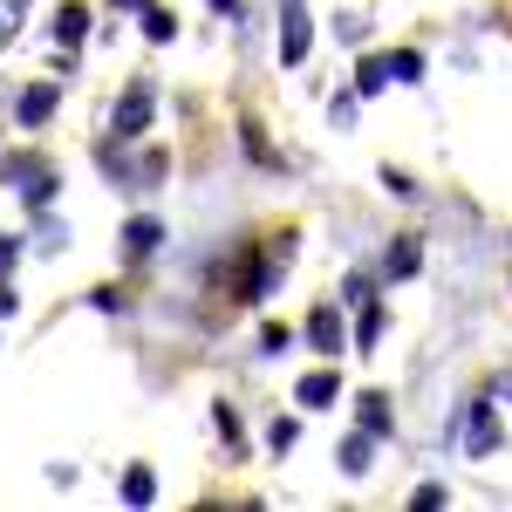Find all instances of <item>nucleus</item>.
Masks as SVG:
<instances>
[{
	"instance_id": "f257e3e1",
	"label": "nucleus",
	"mask_w": 512,
	"mask_h": 512,
	"mask_svg": "<svg viewBox=\"0 0 512 512\" xmlns=\"http://www.w3.org/2000/svg\"><path fill=\"white\" fill-rule=\"evenodd\" d=\"M7 185L28 198V212H48L55 192H62V178H55V164H41L35 151H21V158H7Z\"/></svg>"
},
{
	"instance_id": "f03ea898",
	"label": "nucleus",
	"mask_w": 512,
	"mask_h": 512,
	"mask_svg": "<svg viewBox=\"0 0 512 512\" xmlns=\"http://www.w3.org/2000/svg\"><path fill=\"white\" fill-rule=\"evenodd\" d=\"M308 48H315V21H308V7H301V0H287V7H280V62H287V69H301V62H308Z\"/></svg>"
},
{
	"instance_id": "7ed1b4c3",
	"label": "nucleus",
	"mask_w": 512,
	"mask_h": 512,
	"mask_svg": "<svg viewBox=\"0 0 512 512\" xmlns=\"http://www.w3.org/2000/svg\"><path fill=\"white\" fill-rule=\"evenodd\" d=\"M151 110H158V96H151L144 82H130V89L117 96V110H110V130H117V137H144Z\"/></svg>"
},
{
	"instance_id": "20e7f679",
	"label": "nucleus",
	"mask_w": 512,
	"mask_h": 512,
	"mask_svg": "<svg viewBox=\"0 0 512 512\" xmlns=\"http://www.w3.org/2000/svg\"><path fill=\"white\" fill-rule=\"evenodd\" d=\"M55 110H62V89H55V82H28V89L14 96V123H21V130H41Z\"/></svg>"
},
{
	"instance_id": "39448f33",
	"label": "nucleus",
	"mask_w": 512,
	"mask_h": 512,
	"mask_svg": "<svg viewBox=\"0 0 512 512\" xmlns=\"http://www.w3.org/2000/svg\"><path fill=\"white\" fill-rule=\"evenodd\" d=\"M458 444H465L472 458L499 451V410H492V403H472V410H465V431H458Z\"/></svg>"
},
{
	"instance_id": "423d86ee",
	"label": "nucleus",
	"mask_w": 512,
	"mask_h": 512,
	"mask_svg": "<svg viewBox=\"0 0 512 512\" xmlns=\"http://www.w3.org/2000/svg\"><path fill=\"white\" fill-rule=\"evenodd\" d=\"M158 246H164V219H151V212H137V219L123 226V260H130V267H144V260L158 253Z\"/></svg>"
},
{
	"instance_id": "0eeeda50",
	"label": "nucleus",
	"mask_w": 512,
	"mask_h": 512,
	"mask_svg": "<svg viewBox=\"0 0 512 512\" xmlns=\"http://www.w3.org/2000/svg\"><path fill=\"white\" fill-rule=\"evenodd\" d=\"M89 41V7L82 0H62L55 7V48H82Z\"/></svg>"
},
{
	"instance_id": "6e6552de",
	"label": "nucleus",
	"mask_w": 512,
	"mask_h": 512,
	"mask_svg": "<svg viewBox=\"0 0 512 512\" xmlns=\"http://www.w3.org/2000/svg\"><path fill=\"white\" fill-rule=\"evenodd\" d=\"M103 171H110V178H117V185H130V171H123L117 144H103ZM158 178H164V158H158V151H151V158L137 164V185H144V192H151V185H158Z\"/></svg>"
},
{
	"instance_id": "1a4fd4ad",
	"label": "nucleus",
	"mask_w": 512,
	"mask_h": 512,
	"mask_svg": "<svg viewBox=\"0 0 512 512\" xmlns=\"http://www.w3.org/2000/svg\"><path fill=\"white\" fill-rule=\"evenodd\" d=\"M335 458H342V472H349V478H369V458H376V431H349Z\"/></svg>"
},
{
	"instance_id": "9d476101",
	"label": "nucleus",
	"mask_w": 512,
	"mask_h": 512,
	"mask_svg": "<svg viewBox=\"0 0 512 512\" xmlns=\"http://www.w3.org/2000/svg\"><path fill=\"white\" fill-rule=\"evenodd\" d=\"M308 342H315L321 355H342V308H315V315H308Z\"/></svg>"
},
{
	"instance_id": "9b49d317",
	"label": "nucleus",
	"mask_w": 512,
	"mask_h": 512,
	"mask_svg": "<svg viewBox=\"0 0 512 512\" xmlns=\"http://www.w3.org/2000/svg\"><path fill=\"white\" fill-rule=\"evenodd\" d=\"M335 390H342V376H335V369H315V376H301V410H328V403H335Z\"/></svg>"
},
{
	"instance_id": "f8f14e48",
	"label": "nucleus",
	"mask_w": 512,
	"mask_h": 512,
	"mask_svg": "<svg viewBox=\"0 0 512 512\" xmlns=\"http://www.w3.org/2000/svg\"><path fill=\"white\" fill-rule=\"evenodd\" d=\"M424 267V239H390V260H383V274L390 280H410Z\"/></svg>"
},
{
	"instance_id": "ddd939ff",
	"label": "nucleus",
	"mask_w": 512,
	"mask_h": 512,
	"mask_svg": "<svg viewBox=\"0 0 512 512\" xmlns=\"http://www.w3.org/2000/svg\"><path fill=\"white\" fill-rule=\"evenodd\" d=\"M117 492H123V506H151V499H158V478H151V465H130V472L117 478Z\"/></svg>"
},
{
	"instance_id": "4468645a",
	"label": "nucleus",
	"mask_w": 512,
	"mask_h": 512,
	"mask_svg": "<svg viewBox=\"0 0 512 512\" xmlns=\"http://www.w3.org/2000/svg\"><path fill=\"white\" fill-rule=\"evenodd\" d=\"M383 328H390V308H383V301H362V328H355V349L369 355L376 342H383Z\"/></svg>"
},
{
	"instance_id": "2eb2a0df",
	"label": "nucleus",
	"mask_w": 512,
	"mask_h": 512,
	"mask_svg": "<svg viewBox=\"0 0 512 512\" xmlns=\"http://www.w3.org/2000/svg\"><path fill=\"white\" fill-rule=\"evenodd\" d=\"M355 417H362V431L390 437V396H383V390H369L362 403H355Z\"/></svg>"
},
{
	"instance_id": "dca6fc26",
	"label": "nucleus",
	"mask_w": 512,
	"mask_h": 512,
	"mask_svg": "<svg viewBox=\"0 0 512 512\" xmlns=\"http://www.w3.org/2000/svg\"><path fill=\"white\" fill-rule=\"evenodd\" d=\"M383 89H390V55H369L355 69V96H383Z\"/></svg>"
},
{
	"instance_id": "f3484780",
	"label": "nucleus",
	"mask_w": 512,
	"mask_h": 512,
	"mask_svg": "<svg viewBox=\"0 0 512 512\" xmlns=\"http://www.w3.org/2000/svg\"><path fill=\"white\" fill-rule=\"evenodd\" d=\"M390 82H424V55H417V48H396L390 55Z\"/></svg>"
},
{
	"instance_id": "a211bd4d",
	"label": "nucleus",
	"mask_w": 512,
	"mask_h": 512,
	"mask_svg": "<svg viewBox=\"0 0 512 512\" xmlns=\"http://www.w3.org/2000/svg\"><path fill=\"white\" fill-rule=\"evenodd\" d=\"M171 35H178V21L164 7H144V41H171Z\"/></svg>"
},
{
	"instance_id": "6ab92c4d",
	"label": "nucleus",
	"mask_w": 512,
	"mask_h": 512,
	"mask_svg": "<svg viewBox=\"0 0 512 512\" xmlns=\"http://www.w3.org/2000/svg\"><path fill=\"white\" fill-rule=\"evenodd\" d=\"M21 21H28V0H0V41L21 35Z\"/></svg>"
},
{
	"instance_id": "aec40b11",
	"label": "nucleus",
	"mask_w": 512,
	"mask_h": 512,
	"mask_svg": "<svg viewBox=\"0 0 512 512\" xmlns=\"http://www.w3.org/2000/svg\"><path fill=\"white\" fill-rule=\"evenodd\" d=\"M21 253H28V239H14V233H0V280L21 267Z\"/></svg>"
},
{
	"instance_id": "412c9836",
	"label": "nucleus",
	"mask_w": 512,
	"mask_h": 512,
	"mask_svg": "<svg viewBox=\"0 0 512 512\" xmlns=\"http://www.w3.org/2000/svg\"><path fill=\"white\" fill-rule=\"evenodd\" d=\"M212 417H219V437H226V444H239V451H246V431H239L233 403H219V410H212Z\"/></svg>"
},
{
	"instance_id": "4be33fe9",
	"label": "nucleus",
	"mask_w": 512,
	"mask_h": 512,
	"mask_svg": "<svg viewBox=\"0 0 512 512\" xmlns=\"http://www.w3.org/2000/svg\"><path fill=\"white\" fill-rule=\"evenodd\" d=\"M369 294H376V280H369V274H349V280H342V301H355V308H362Z\"/></svg>"
},
{
	"instance_id": "5701e85b",
	"label": "nucleus",
	"mask_w": 512,
	"mask_h": 512,
	"mask_svg": "<svg viewBox=\"0 0 512 512\" xmlns=\"http://www.w3.org/2000/svg\"><path fill=\"white\" fill-rule=\"evenodd\" d=\"M383 185H390L396 198H417V178H410V171H396V164H383Z\"/></svg>"
},
{
	"instance_id": "b1692460",
	"label": "nucleus",
	"mask_w": 512,
	"mask_h": 512,
	"mask_svg": "<svg viewBox=\"0 0 512 512\" xmlns=\"http://www.w3.org/2000/svg\"><path fill=\"white\" fill-rule=\"evenodd\" d=\"M294 437H301V424H294V417H280L274 431H267V444H274V451H294Z\"/></svg>"
},
{
	"instance_id": "393cba45",
	"label": "nucleus",
	"mask_w": 512,
	"mask_h": 512,
	"mask_svg": "<svg viewBox=\"0 0 512 512\" xmlns=\"http://www.w3.org/2000/svg\"><path fill=\"white\" fill-rule=\"evenodd\" d=\"M328 117H335L342 130H349V123H355V96H335V103H328Z\"/></svg>"
},
{
	"instance_id": "a878e982",
	"label": "nucleus",
	"mask_w": 512,
	"mask_h": 512,
	"mask_svg": "<svg viewBox=\"0 0 512 512\" xmlns=\"http://www.w3.org/2000/svg\"><path fill=\"white\" fill-rule=\"evenodd\" d=\"M362 35H369V28H362L355 14H342V21H335V41H362Z\"/></svg>"
},
{
	"instance_id": "bb28decb",
	"label": "nucleus",
	"mask_w": 512,
	"mask_h": 512,
	"mask_svg": "<svg viewBox=\"0 0 512 512\" xmlns=\"http://www.w3.org/2000/svg\"><path fill=\"white\" fill-rule=\"evenodd\" d=\"M14 315H21V294H14V287L0 280V321H14Z\"/></svg>"
},
{
	"instance_id": "cd10ccee",
	"label": "nucleus",
	"mask_w": 512,
	"mask_h": 512,
	"mask_svg": "<svg viewBox=\"0 0 512 512\" xmlns=\"http://www.w3.org/2000/svg\"><path fill=\"white\" fill-rule=\"evenodd\" d=\"M212 7H219V14H246V7H239V0H212Z\"/></svg>"
},
{
	"instance_id": "c85d7f7f",
	"label": "nucleus",
	"mask_w": 512,
	"mask_h": 512,
	"mask_svg": "<svg viewBox=\"0 0 512 512\" xmlns=\"http://www.w3.org/2000/svg\"><path fill=\"white\" fill-rule=\"evenodd\" d=\"M117 7H137V14H144V7H158V0H117Z\"/></svg>"
}]
</instances>
